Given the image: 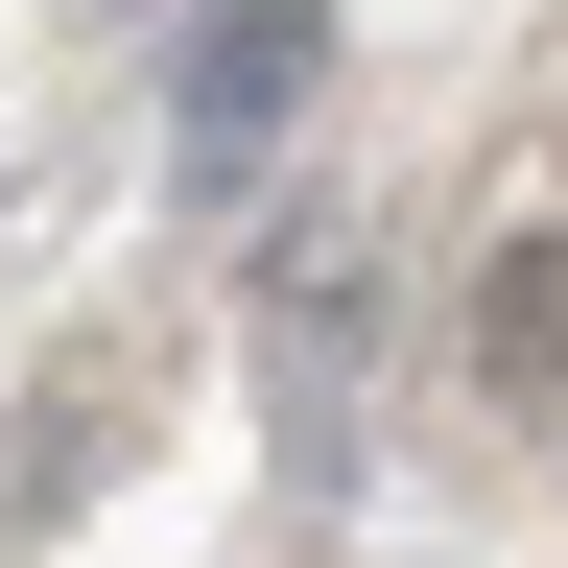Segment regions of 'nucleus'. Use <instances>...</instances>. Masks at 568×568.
<instances>
[{"mask_svg":"<svg viewBox=\"0 0 568 568\" xmlns=\"http://www.w3.org/2000/svg\"><path fill=\"white\" fill-rule=\"evenodd\" d=\"M355 379H379V237L284 213L261 237V450H284V497H355Z\"/></svg>","mask_w":568,"mask_h":568,"instance_id":"f257e3e1","label":"nucleus"},{"mask_svg":"<svg viewBox=\"0 0 568 568\" xmlns=\"http://www.w3.org/2000/svg\"><path fill=\"white\" fill-rule=\"evenodd\" d=\"M308 71H332V0H190V71H166V166L190 190H237L284 119H308Z\"/></svg>","mask_w":568,"mask_h":568,"instance_id":"f03ea898","label":"nucleus"},{"mask_svg":"<svg viewBox=\"0 0 568 568\" xmlns=\"http://www.w3.org/2000/svg\"><path fill=\"white\" fill-rule=\"evenodd\" d=\"M142 403H166V355H142V332H95V355H48V379H24V450H0V545H48L71 497H95V474L142 450Z\"/></svg>","mask_w":568,"mask_h":568,"instance_id":"7ed1b4c3","label":"nucleus"},{"mask_svg":"<svg viewBox=\"0 0 568 568\" xmlns=\"http://www.w3.org/2000/svg\"><path fill=\"white\" fill-rule=\"evenodd\" d=\"M450 355H474V403H568V213L474 261V308H450Z\"/></svg>","mask_w":568,"mask_h":568,"instance_id":"20e7f679","label":"nucleus"}]
</instances>
